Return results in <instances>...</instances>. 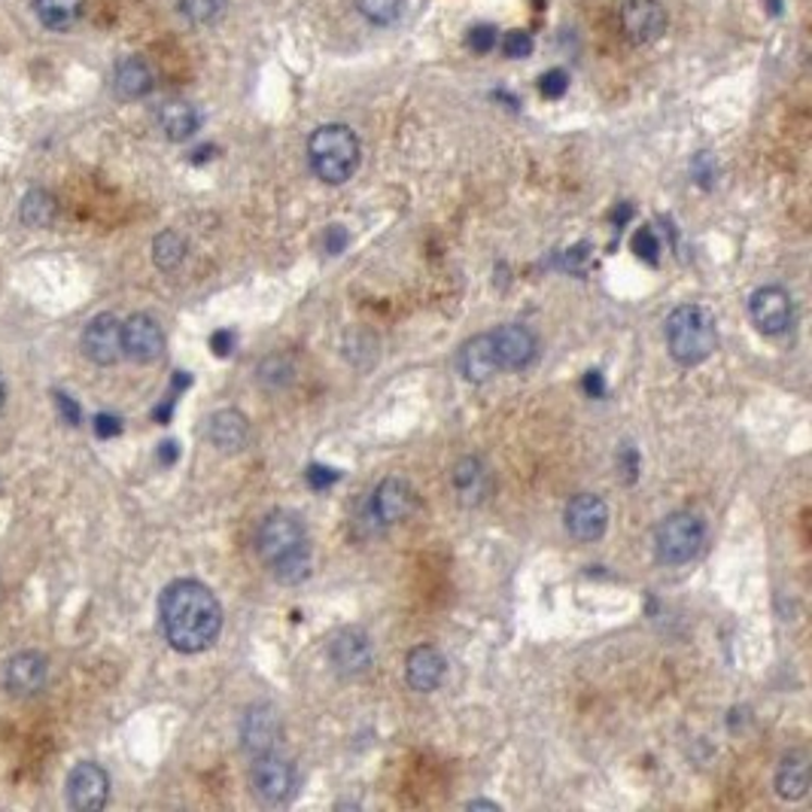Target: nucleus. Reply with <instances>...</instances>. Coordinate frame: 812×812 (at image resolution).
Here are the masks:
<instances>
[{
    "instance_id": "obj_1",
    "label": "nucleus",
    "mask_w": 812,
    "mask_h": 812,
    "mask_svg": "<svg viewBox=\"0 0 812 812\" xmlns=\"http://www.w3.org/2000/svg\"><path fill=\"white\" fill-rule=\"evenodd\" d=\"M159 618L168 645L183 654L210 649L222 630V606L217 593L195 578H180L164 588Z\"/></svg>"
},
{
    "instance_id": "obj_2",
    "label": "nucleus",
    "mask_w": 812,
    "mask_h": 812,
    "mask_svg": "<svg viewBox=\"0 0 812 812\" xmlns=\"http://www.w3.org/2000/svg\"><path fill=\"white\" fill-rule=\"evenodd\" d=\"M256 551L281 585H298L310 576V536L293 512H271L259 524Z\"/></svg>"
},
{
    "instance_id": "obj_3",
    "label": "nucleus",
    "mask_w": 812,
    "mask_h": 812,
    "mask_svg": "<svg viewBox=\"0 0 812 812\" xmlns=\"http://www.w3.org/2000/svg\"><path fill=\"white\" fill-rule=\"evenodd\" d=\"M666 347L679 366H700L718 347L715 313L703 305H679L666 317Z\"/></svg>"
},
{
    "instance_id": "obj_4",
    "label": "nucleus",
    "mask_w": 812,
    "mask_h": 812,
    "mask_svg": "<svg viewBox=\"0 0 812 812\" xmlns=\"http://www.w3.org/2000/svg\"><path fill=\"white\" fill-rule=\"evenodd\" d=\"M308 159L317 177L329 186H341L354 177L359 168V137L354 128L339 125V122L323 125L310 134Z\"/></svg>"
},
{
    "instance_id": "obj_5",
    "label": "nucleus",
    "mask_w": 812,
    "mask_h": 812,
    "mask_svg": "<svg viewBox=\"0 0 812 812\" xmlns=\"http://www.w3.org/2000/svg\"><path fill=\"white\" fill-rule=\"evenodd\" d=\"M706 545V524L694 512H673L654 530V554L664 566H685Z\"/></svg>"
},
{
    "instance_id": "obj_6",
    "label": "nucleus",
    "mask_w": 812,
    "mask_h": 812,
    "mask_svg": "<svg viewBox=\"0 0 812 812\" xmlns=\"http://www.w3.org/2000/svg\"><path fill=\"white\" fill-rule=\"evenodd\" d=\"M414 505H417V493H414L411 484H408L405 478L390 475V478H384L369 496L366 512H362V520H366V527H369L371 532H384L411 515Z\"/></svg>"
},
{
    "instance_id": "obj_7",
    "label": "nucleus",
    "mask_w": 812,
    "mask_h": 812,
    "mask_svg": "<svg viewBox=\"0 0 812 812\" xmlns=\"http://www.w3.org/2000/svg\"><path fill=\"white\" fill-rule=\"evenodd\" d=\"M250 785L253 795L262 800L266 807H286L296 795L298 773L278 752L256 754L250 767Z\"/></svg>"
},
{
    "instance_id": "obj_8",
    "label": "nucleus",
    "mask_w": 812,
    "mask_h": 812,
    "mask_svg": "<svg viewBox=\"0 0 812 812\" xmlns=\"http://www.w3.org/2000/svg\"><path fill=\"white\" fill-rule=\"evenodd\" d=\"M329 664L341 679H359L374 666V645L362 627H341L329 639Z\"/></svg>"
},
{
    "instance_id": "obj_9",
    "label": "nucleus",
    "mask_w": 812,
    "mask_h": 812,
    "mask_svg": "<svg viewBox=\"0 0 812 812\" xmlns=\"http://www.w3.org/2000/svg\"><path fill=\"white\" fill-rule=\"evenodd\" d=\"M620 30L636 46L657 44L666 34V10L661 0H627L620 7Z\"/></svg>"
},
{
    "instance_id": "obj_10",
    "label": "nucleus",
    "mask_w": 812,
    "mask_h": 812,
    "mask_svg": "<svg viewBox=\"0 0 812 812\" xmlns=\"http://www.w3.org/2000/svg\"><path fill=\"white\" fill-rule=\"evenodd\" d=\"M563 520H566V532H569L576 542H596V539H603L608 530L606 500L596 496V493H578V496H573L569 505H566Z\"/></svg>"
},
{
    "instance_id": "obj_11",
    "label": "nucleus",
    "mask_w": 812,
    "mask_h": 812,
    "mask_svg": "<svg viewBox=\"0 0 812 812\" xmlns=\"http://www.w3.org/2000/svg\"><path fill=\"white\" fill-rule=\"evenodd\" d=\"M281 712L274 710L271 703H253L241 718V746L250 758L274 752L278 742H281Z\"/></svg>"
},
{
    "instance_id": "obj_12",
    "label": "nucleus",
    "mask_w": 812,
    "mask_h": 812,
    "mask_svg": "<svg viewBox=\"0 0 812 812\" xmlns=\"http://www.w3.org/2000/svg\"><path fill=\"white\" fill-rule=\"evenodd\" d=\"M749 313L764 335H783L795 323V302L783 286H761L749 298Z\"/></svg>"
},
{
    "instance_id": "obj_13",
    "label": "nucleus",
    "mask_w": 812,
    "mask_h": 812,
    "mask_svg": "<svg viewBox=\"0 0 812 812\" xmlns=\"http://www.w3.org/2000/svg\"><path fill=\"white\" fill-rule=\"evenodd\" d=\"M490 339H493V350H496V359H500V369L524 371L530 369L532 362H536V356H539V339L524 323L500 325Z\"/></svg>"
},
{
    "instance_id": "obj_14",
    "label": "nucleus",
    "mask_w": 812,
    "mask_h": 812,
    "mask_svg": "<svg viewBox=\"0 0 812 812\" xmlns=\"http://www.w3.org/2000/svg\"><path fill=\"white\" fill-rule=\"evenodd\" d=\"M122 354L134 362H156L164 354V332L156 317L132 313L122 323Z\"/></svg>"
},
{
    "instance_id": "obj_15",
    "label": "nucleus",
    "mask_w": 812,
    "mask_h": 812,
    "mask_svg": "<svg viewBox=\"0 0 812 812\" xmlns=\"http://www.w3.org/2000/svg\"><path fill=\"white\" fill-rule=\"evenodd\" d=\"M110 800V776L98 764H76L74 773L67 776V803L74 810L95 812L103 810Z\"/></svg>"
},
{
    "instance_id": "obj_16",
    "label": "nucleus",
    "mask_w": 812,
    "mask_h": 812,
    "mask_svg": "<svg viewBox=\"0 0 812 812\" xmlns=\"http://www.w3.org/2000/svg\"><path fill=\"white\" fill-rule=\"evenodd\" d=\"M83 350L95 366H113L122 356V323L113 313L91 317L83 332Z\"/></svg>"
},
{
    "instance_id": "obj_17",
    "label": "nucleus",
    "mask_w": 812,
    "mask_h": 812,
    "mask_svg": "<svg viewBox=\"0 0 812 812\" xmlns=\"http://www.w3.org/2000/svg\"><path fill=\"white\" fill-rule=\"evenodd\" d=\"M444 676H447V661H444V654L435 645H417V649L408 651V657H405V679H408L414 691L429 694V691H435L442 685Z\"/></svg>"
},
{
    "instance_id": "obj_18",
    "label": "nucleus",
    "mask_w": 812,
    "mask_h": 812,
    "mask_svg": "<svg viewBox=\"0 0 812 812\" xmlns=\"http://www.w3.org/2000/svg\"><path fill=\"white\" fill-rule=\"evenodd\" d=\"M46 676H49V664H46L44 654H37V651H22V654H15L13 661L7 664L3 681H7V691H10V694L34 697L44 691Z\"/></svg>"
},
{
    "instance_id": "obj_19",
    "label": "nucleus",
    "mask_w": 812,
    "mask_h": 812,
    "mask_svg": "<svg viewBox=\"0 0 812 812\" xmlns=\"http://www.w3.org/2000/svg\"><path fill=\"white\" fill-rule=\"evenodd\" d=\"M459 374L469 381V384H488L490 378L500 371V359H496V350H493V339L490 335H475L469 339L463 347H459L457 356Z\"/></svg>"
},
{
    "instance_id": "obj_20",
    "label": "nucleus",
    "mask_w": 812,
    "mask_h": 812,
    "mask_svg": "<svg viewBox=\"0 0 812 812\" xmlns=\"http://www.w3.org/2000/svg\"><path fill=\"white\" fill-rule=\"evenodd\" d=\"M207 439L222 454H237L247 444V439H250V423L235 408H222V411L210 414V420H207Z\"/></svg>"
},
{
    "instance_id": "obj_21",
    "label": "nucleus",
    "mask_w": 812,
    "mask_h": 812,
    "mask_svg": "<svg viewBox=\"0 0 812 812\" xmlns=\"http://www.w3.org/2000/svg\"><path fill=\"white\" fill-rule=\"evenodd\" d=\"M451 481H454V490H457V500L463 505H481L490 496V481L488 466L481 457H463L454 466L451 472Z\"/></svg>"
},
{
    "instance_id": "obj_22",
    "label": "nucleus",
    "mask_w": 812,
    "mask_h": 812,
    "mask_svg": "<svg viewBox=\"0 0 812 812\" xmlns=\"http://www.w3.org/2000/svg\"><path fill=\"white\" fill-rule=\"evenodd\" d=\"M198 110H195L189 101H168L159 110V125H162V132L168 140H174V144H183V140H189L195 132H198Z\"/></svg>"
},
{
    "instance_id": "obj_23",
    "label": "nucleus",
    "mask_w": 812,
    "mask_h": 812,
    "mask_svg": "<svg viewBox=\"0 0 812 812\" xmlns=\"http://www.w3.org/2000/svg\"><path fill=\"white\" fill-rule=\"evenodd\" d=\"M113 86H116V95L122 101H137L152 89V71H149V64L144 59L119 61Z\"/></svg>"
},
{
    "instance_id": "obj_24",
    "label": "nucleus",
    "mask_w": 812,
    "mask_h": 812,
    "mask_svg": "<svg viewBox=\"0 0 812 812\" xmlns=\"http://www.w3.org/2000/svg\"><path fill=\"white\" fill-rule=\"evenodd\" d=\"M810 791V767L803 754H788L776 770V795L785 800L807 798Z\"/></svg>"
},
{
    "instance_id": "obj_25",
    "label": "nucleus",
    "mask_w": 812,
    "mask_h": 812,
    "mask_svg": "<svg viewBox=\"0 0 812 812\" xmlns=\"http://www.w3.org/2000/svg\"><path fill=\"white\" fill-rule=\"evenodd\" d=\"M86 0H34V13L44 22L46 28L67 30L76 25V19L83 15Z\"/></svg>"
},
{
    "instance_id": "obj_26",
    "label": "nucleus",
    "mask_w": 812,
    "mask_h": 812,
    "mask_svg": "<svg viewBox=\"0 0 812 812\" xmlns=\"http://www.w3.org/2000/svg\"><path fill=\"white\" fill-rule=\"evenodd\" d=\"M19 217L25 225L30 229H44L49 222L56 220V198L44 189H34L22 198V210H19Z\"/></svg>"
},
{
    "instance_id": "obj_27",
    "label": "nucleus",
    "mask_w": 812,
    "mask_h": 812,
    "mask_svg": "<svg viewBox=\"0 0 812 812\" xmlns=\"http://www.w3.org/2000/svg\"><path fill=\"white\" fill-rule=\"evenodd\" d=\"M186 259V241L177 235V232H162L152 241V262L162 268V271H174V268L183 266Z\"/></svg>"
},
{
    "instance_id": "obj_28",
    "label": "nucleus",
    "mask_w": 812,
    "mask_h": 812,
    "mask_svg": "<svg viewBox=\"0 0 812 812\" xmlns=\"http://www.w3.org/2000/svg\"><path fill=\"white\" fill-rule=\"evenodd\" d=\"M356 7L371 25H381V28L399 22L402 13H405V0H356Z\"/></svg>"
},
{
    "instance_id": "obj_29",
    "label": "nucleus",
    "mask_w": 812,
    "mask_h": 812,
    "mask_svg": "<svg viewBox=\"0 0 812 812\" xmlns=\"http://www.w3.org/2000/svg\"><path fill=\"white\" fill-rule=\"evenodd\" d=\"M180 13L193 25H210L213 19H220L222 0H180Z\"/></svg>"
},
{
    "instance_id": "obj_30",
    "label": "nucleus",
    "mask_w": 812,
    "mask_h": 812,
    "mask_svg": "<svg viewBox=\"0 0 812 812\" xmlns=\"http://www.w3.org/2000/svg\"><path fill=\"white\" fill-rule=\"evenodd\" d=\"M259 381L271 390H278V386H286L293 381V366L281 359V356H271L262 362V369H259Z\"/></svg>"
},
{
    "instance_id": "obj_31",
    "label": "nucleus",
    "mask_w": 812,
    "mask_h": 812,
    "mask_svg": "<svg viewBox=\"0 0 812 812\" xmlns=\"http://www.w3.org/2000/svg\"><path fill=\"white\" fill-rule=\"evenodd\" d=\"M466 46L478 56H488L490 49H496V28L493 25H472V30L466 34Z\"/></svg>"
},
{
    "instance_id": "obj_32",
    "label": "nucleus",
    "mask_w": 812,
    "mask_h": 812,
    "mask_svg": "<svg viewBox=\"0 0 812 812\" xmlns=\"http://www.w3.org/2000/svg\"><path fill=\"white\" fill-rule=\"evenodd\" d=\"M691 174H694V180L703 189H712V183L718 177V162H715V156H712V152H700V156H694Z\"/></svg>"
},
{
    "instance_id": "obj_33",
    "label": "nucleus",
    "mask_w": 812,
    "mask_h": 812,
    "mask_svg": "<svg viewBox=\"0 0 812 812\" xmlns=\"http://www.w3.org/2000/svg\"><path fill=\"white\" fill-rule=\"evenodd\" d=\"M539 89H542V95H545V98L557 101V98H563V95H566V89H569V74H566V71H561V67H554V71H548V74L539 79Z\"/></svg>"
},
{
    "instance_id": "obj_34",
    "label": "nucleus",
    "mask_w": 812,
    "mask_h": 812,
    "mask_svg": "<svg viewBox=\"0 0 812 812\" xmlns=\"http://www.w3.org/2000/svg\"><path fill=\"white\" fill-rule=\"evenodd\" d=\"M503 52L505 59H527L532 52V37L527 30H512V34H505Z\"/></svg>"
},
{
    "instance_id": "obj_35",
    "label": "nucleus",
    "mask_w": 812,
    "mask_h": 812,
    "mask_svg": "<svg viewBox=\"0 0 812 812\" xmlns=\"http://www.w3.org/2000/svg\"><path fill=\"white\" fill-rule=\"evenodd\" d=\"M633 250L639 259H645V262H657V253H661V244H657V237H654V232L651 229H639L633 237Z\"/></svg>"
},
{
    "instance_id": "obj_36",
    "label": "nucleus",
    "mask_w": 812,
    "mask_h": 812,
    "mask_svg": "<svg viewBox=\"0 0 812 812\" xmlns=\"http://www.w3.org/2000/svg\"><path fill=\"white\" fill-rule=\"evenodd\" d=\"M347 244H350V235H347V229H344V225H329V229H325L323 250L329 253V256H341Z\"/></svg>"
},
{
    "instance_id": "obj_37",
    "label": "nucleus",
    "mask_w": 812,
    "mask_h": 812,
    "mask_svg": "<svg viewBox=\"0 0 812 812\" xmlns=\"http://www.w3.org/2000/svg\"><path fill=\"white\" fill-rule=\"evenodd\" d=\"M305 478H308V484L313 490H325L339 481V472H335V469H329V466H310L308 472H305Z\"/></svg>"
},
{
    "instance_id": "obj_38",
    "label": "nucleus",
    "mask_w": 812,
    "mask_h": 812,
    "mask_svg": "<svg viewBox=\"0 0 812 812\" xmlns=\"http://www.w3.org/2000/svg\"><path fill=\"white\" fill-rule=\"evenodd\" d=\"M122 432V420H119L116 414H98L95 417V435L98 439H113Z\"/></svg>"
},
{
    "instance_id": "obj_39",
    "label": "nucleus",
    "mask_w": 812,
    "mask_h": 812,
    "mask_svg": "<svg viewBox=\"0 0 812 812\" xmlns=\"http://www.w3.org/2000/svg\"><path fill=\"white\" fill-rule=\"evenodd\" d=\"M56 405H59L61 420L67 423V427H76L79 423V408H76V402L71 396H64V393H56Z\"/></svg>"
},
{
    "instance_id": "obj_40",
    "label": "nucleus",
    "mask_w": 812,
    "mask_h": 812,
    "mask_svg": "<svg viewBox=\"0 0 812 812\" xmlns=\"http://www.w3.org/2000/svg\"><path fill=\"white\" fill-rule=\"evenodd\" d=\"M210 347H213V354L217 356H229L232 354V347H235V335L222 329V332H217V335L210 339Z\"/></svg>"
},
{
    "instance_id": "obj_41",
    "label": "nucleus",
    "mask_w": 812,
    "mask_h": 812,
    "mask_svg": "<svg viewBox=\"0 0 812 812\" xmlns=\"http://www.w3.org/2000/svg\"><path fill=\"white\" fill-rule=\"evenodd\" d=\"M585 390H588V396H596V399H600V396L606 393L603 374H600V371H588V374H585Z\"/></svg>"
},
{
    "instance_id": "obj_42",
    "label": "nucleus",
    "mask_w": 812,
    "mask_h": 812,
    "mask_svg": "<svg viewBox=\"0 0 812 812\" xmlns=\"http://www.w3.org/2000/svg\"><path fill=\"white\" fill-rule=\"evenodd\" d=\"M180 457V444L177 442H164L159 447V459H162V466H171V463H177Z\"/></svg>"
},
{
    "instance_id": "obj_43",
    "label": "nucleus",
    "mask_w": 812,
    "mask_h": 812,
    "mask_svg": "<svg viewBox=\"0 0 812 812\" xmlns=\"http://www.w3.org/2000/svg\"><path fill=\"white\" fill-rule=\"evenodd\" d=\"M466 807H469V810H493V812H500V803H496V800H469Z\"/></svg>"
},
{
    "instance_id": "obj_44",
    "label": "nucleus",
    "mask_w": 812,
    "mask_h": 812,
    "mask_svg": "<svg viewBox=\"0 0 812 812\" xmlns=\"http://www.w3.org/2000/svg\"><path fill=\"white\" fill-rule=\"evenodd\" d=\"M0 408H3V384H0Z\"/></svg>"
}]
</instances>
